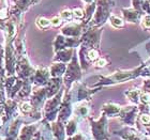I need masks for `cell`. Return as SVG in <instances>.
I'll return each instance as SVG.
<instances>
[{
    "label": "cell",
    "mask_w": 150,
    "mask_h": 140,
    "mask_svg": "<svg viewBox=\"0 0 150 140\" xmlns=\"http://www.w3.org/2000/svg\"><path fill=\"white\" fill-rule=\"evenodd\" d=\"M88 57H89V59L90 60H97L98 59V57H99V55H98V51L97 50H90L89 51V53H88Z\"/></svg>",
    "instance_id": "obj_8"
},
{
    "label": "cell",
    "mask_w": 150,
    "mask_h": 140,
    "mask_svg": "<svg viewBox=\"0 0 150 140\" xmlns=\"http://www.w3.org/2000/svg\"><path fill=\"white\" fill-rule=\"evenodd\" d=\"M149 101H150V96L148 95V94L143 95V102H149Z\"/></svg>",
    "instance_id": "obj_11"
},
{
    "label": "cell",
    "mask_w": 150,
    "mask_h": 140,
    "mask_svg": "<svg viewBox=\"0 0 150 140\" xmlns=\"http://www.w3.org/2000/svg\"><path fill=\"white\" fill-rule=\"evenodd\" d=\"M110 20H112V25L116 26V27H121V26L123 25L122 20H121V19H119L118 17H114V16H112V18H110Z\"/></svg>",
    "instance_id": "obj_7"
},
{
    "label": "cell",
    "mask_w": 150,
    "mask_h": 140,
    "mask_svg": "<svg viewBox=\"0 0 150 140\" xmlns=\"http://www.w3.org/2000/svg\"><path fill=\"white\" fill-rule=\"evenodd\" d=\"M62 24V18L60 17V16H56V17H54L52 20H50V25L55 26V27H58Z\"/></svg>",
    "instance_id": "obj_4"
},
{
    "label": "cell",
    "mask_w": 150,
    "mask_h": 140,
    "mask_svg": "<svg viewBox=\"0 0 150 140\" xmlns=\"http://www.w3.org/2000/svg\"><path fill=\"white\" fill-rule=\"evenodd\" d=\"M3 49L1 48V46H0V69H1V66H2V61H3Z\"/></svg>",
    "instance_id": "obj_10"
},
{
    "label": "cell",
    "mask_w": 150,
    "mask_h": 140,
    "mask_svg": "<svg viewBox=\"0 0 150 140\" xmlns=\"http://www.w3.org/2000/svg\"><path fill=\"white\" fill-rule=\"evenodd\" d=\"M63 70H64V66L62 64H55L52 69V74L54 76H57V75H61L63 73Z\"/></svg>",
    "instance_id": "obj_2"
},
{
    "label": "cell",
    "mask_w": 150,
    "mask_h": 140,
    "mask_svg": "<svg viewBox=\"0 0 150 140\" xmlns=\"http://www.w3.org/2000/svg\"><path fill=\"white\" fill-rule=\"evenodd\" d=\"M21 109H22L23 112H25V113H28L29 111H31V105L28 103V102H26V103H23L22 104V107H21Z\"/></svg>",
    "instance_id": "obj_6"
},
{
    "label": "cell",
    "mask_w": 150,
    "mask_h": 140,
    "mask_svg": "<svg viewBox=\"0 0 150 140\" xmlns=\"http://www.w3.org/2000/svg\"><path fill=\"white\" fill-rule=\"evenodd\" d=\"M73 16L77 19L83 18V17H84V12H83V10L81 9H74L73 10Z\"/></svg>",
    "instance_id": "obj_5"
},
{
    "label": "cell",
    "mask_w": 150,
    "mask_h": 140,
    "mask_svg": "<svg viewBox=\"0 0 150 140\" xmlns=\"http://www.w3.org/2000/svg\"><path fill=\"white\" fill-rule=\"evenodd\" d=\"M37 25L39 26L41 29L48 28L50 26V20H48V19L45 18V17H39V18L37 19Z\"/></svg>",
    "instance_id": "obj_1"
},
{
    "label": "cell",
    "mask_w": 150,
    "mask_h": 140,
    "mask_svg": "<svg viewBox=\"0 0 150 140\" xmlns=\"http://www.w3.org/2000/svg\"><path fill=\"white\" fill-rule=\"evenodd\" d=\"M106 64V61L104 59H100V60H98V62H97V66H99V68H103L104 65Z\"/></svg>",
    "instance_id": "obj_9"
},
{
    "label": "cell",
    "mask_w": 150,
    "mask_h": 140,
    "mask_svg": "<svg viewBox=\"0 0 150 140\" xmlns=\"http://www.w3.org/2000/svg\"><path fill=\"white\" fill-rule=\"evenodd\" d=\"M142 121L144 122V123H148V122H149V117H143V118H142Z\"/></svg>",
    "instance_id": "obj_12"
},
{
    "label": "cell",
    "mask_w": 150,
    "mask_h": 140,
    "mask_svg": "<svg viewBox=\"0 0 150 140\" xmlns=\"http://www.w3.org/2000/svg\"><path fill=\"white\" fill-rule=\"evenodd\" d=\"M86 2H90V1H92V0H85Z\"/></svg>",
    "instance_id": "obj_13"
},
{
    "label": "cell",
    "mask_w": 150,
    "mask_h": 140,
    "mask_svg": "<svg viewBox=\"0 0 150 140\" xmlns=\"http://www.w3.org/2000/svg\"><path fill=\"white\" fill-rule=\"evenodd\" d=\"M72 16H73V12L70 11V10H64L61 13V18L66 19V20H70V19L72 18Z\"/></svg>",
    "instance_id": "obj_3"
}]
</instances>
